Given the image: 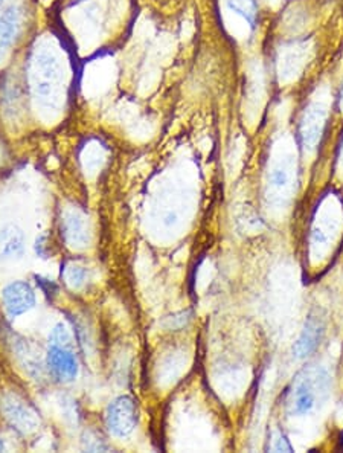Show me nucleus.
Masks as SVG:
<instances>
[{
    "instance_id": "9b49d317",
    "label": "nucleus",
    "mask_w": 343,
    "mask_h": 453,
    "mask_svg": "<svg viewBox=\"0 0 343 453\" xmlns=\"http://www.w3.org/2000/svg\"><path fill=\"white\" fill-rule=\"evenodd\" d=\"M66 235L72 243H77V246H85L87 240V232L85 229V224H82V220L77 217V215H69L67 217Z\"/></svg>"
},
{
    "instance_id": "6e6552de",
    "label": "nucleus",
    "mask_w": 343,
    "mask_h": 453,
    "mask_svg": "<svg viewBox=\"0 0 343 453\" xmlns=\"http://www.w3.org/2000/svg\"><path fill=\"white\" fill-rule=\"evenodd\" d=\"M23 11L20 6H9L6 11L0 16V63L5 60L9 49L14 45L17 36L22 29Z\"/></svg>"
},
{
    "instance_id": "20e7f679",
    "label": "nucleus",
    "mask_w": 343,
    "mask_h": 453,
    "mask_svg": "<svg viewBox=\"0 0 343 453\" xmlns=\"http://www.w3.org/2000/svg\"><path fill=\"white\" fill-rule=\"evenodd\" d=\"M46 365L50 374L60 382H72L78 376V362L75 354L66 346L49 345Z\"/></svg>"
},
{
    "instance_id": "1a4fd4ad",
    "label": "nucleus",
    "mask_w": 343,
    "mask_h": 453,
    "mask_svg": "<svg viewBox=\"0 0 343 453\" xmlns=\"http://www.w3.org/2000/svg\"><path fill=\"white\" fill-rule=\"evenodd\" d=\"M25 234L16 224H6L0 229V258H22L25 253Z\"/></svg>"
},
{
    "instance_id": "7ed1b4c3",
    "label": "nucleus",
    "mask_w": 343,
    "mask_h": 453,
    "mask_svg": "<svg viewBox=\"0 0 343 453\" xmlns=\"http://www.w3.org/2000/svg\"><path fill=\"white\" fill-rule=\"evenodd\" d=\"M2 301L8 316L17 317L36 305V292L28 283L14 281L4 287Z\"/></svg>"
},
{
    "instance_id": "f03ea898",
    "label": "nucleus",
    "mask_w": 343,
    "mask_h": 453,
    "mask_svg": "<svg viewBox=\"0 0 343 453\" xmlns=\"http://www.w3.org/2000/svg\"><path fill=\"white\" fill-rule=\"evenodd\" d=\"M138 425V408L129 395L114 398L106 412V426L113 437L126 438Z\"/></svg>"
},
{
    "instance_id": "a211bd4d",
    "label": "nucleus",
    "mask_w": 343,
    "mask_h": 453,
    "mask_svg": "<svg viewBox=\"0 0 343 453\" xmlns=\"http://www.w3.org/2000/svg\"><path fill=\"white\" fill-rule=\"evenodd\" d=\"M342 98H343V87H342Z\"/></svg>"
},
{
    "instance_id": "6ab92c4d",
    "label": "nucleus",
    "mask_w": 343,
    "mask_h": 453,
    "mask_svg": "<svg viewBox=\"0 0 343 453\" xmlns=\"http://www.w3.org/2000/svg\"><path fill=\"white\" fill-rule=\"evenodd\" d=\"M78 2H82V0H78Z\"/></svg>"
},
{
    "instance_id": "2eb2a0df",
    "label": "nucleus",
    "mask_w": 343,
    "mask_h": 453,
    "mask_svg": "<svg viewBox=\"0 0 343 453\" xmlns=\"http://www.w3.org/2000/svg\"><path fill=\"white\" fill-rule=\"evenodd\" d=\"M273 449H275L276 452H293V446L290 444L288 438H287L284 434H279V435H278V440H276V442H275Z\"/></svg>"
},
{
    "instance_id": "dca6fc26",
    "label": "nucleus",
    "mask_w": 343,
    "mask_h": 453,
    "mask_svg": "<svg viewBox=\"0 0 343 453\" xmlns=\"http://www.w3.org/2000/svg\"><path fill=\"white\" fill-rule=\"evenodd\" d=\"M5 2H6V0H0V11H2V9H4V6H5Z\"/></svg>"
},
{
    "instance_id": "4468645a",
    "label": "nucleus",
    "mask_w": 343,
    "mask_h": 453,
    "mask_svg": "<svg viewBox=\"0 0 343 453\" xmlns=\"http://www.w3.org/2000/svg\"><path fill=\"white\" fill-rule=\"evenodd\" d=\"M270 182H272L273 187H284V185L288 182V176L285 170L276 168L270 174Z\"/></svg>"
},
{
    "instance_id": "423d86ee",
    "label": "nucleus",
    "mask_w": 343,
    "mask_h": 453,
    "mask_svg": "<svg viewBox=\"0 0 343 453\" xmlns=\"http://www.w3.org/2000/svg\"><path fill=\"white\" fill-rule=\"evenodd\" d=\"M9 425L20 432H31L38 425L36 412L16 395H5L0 403Z\"/></svg>"
},
{
    "instance_id": "0eeeda50",
    "label": "nucleus",
    "mask_w": 343,
    "mask_h": 453,
    "mask_svg": "<svg viewBox=\"0 0 343 453\" xmlns=\"http://www.w3.org/2000/svg\"><path fill=\"white\" fill-rule=\"evenodd\" d=\"M325 334V325L322 322V319L310 316L305 325L300 332L298 341L295 342L292 353L295 359H307L310 354H313L316 351V348L319 346L322 337Z\"/></svg>"
},
{
    "instance_id": "ddd939ff",
    "label": "nucleus",
    "mask_w": 343,
    "mask_h": 453,
    "mask_svg": "<svg viewBox=\"0 0 343 453\" xmlns=\"http://www.w3.org/2000/svg\"><path fill=\"white\" fill-rule=\"evenodd\" d=\"M86 276H87V273H86V269H82V267H77V266H74V267H70V269L67 271V283L72 285V287H75V288H78V287H81L82 284L86 283Z\"/></svg>"
},
{
    "instance_id": "f257e3e1",
    "label": "nucleus",
    "mask_w": 343,
    "mask_h": 453,
    "mask_svg": "<svg viewBox=\"0 0 343 453\" xmlns=\"http://www.w3.org/2000/svg\"><path fill=\"white\" fill-rule=\"evenodd\" d=\"M331 378L324 368H310L298 377L290 394V412L293 415H308L315 410L320 398L328 395Z\"/></svg>"
},
{
    "instance_id": "39448f33",
    "label": "nucleus",
    "mask_w": 343,
    "mask_h": 453,
    "mask_svg": "<svg viewBox=\"0 0 343 453\" xmlns=\"http://www.w3.org/2000/svg\"><path fill=\"white\" fill-rule=\"evenodd\" d=\"M327 121V110L322 104H310L305 111L304 116L300 119V141H303V146L308 150L315 148L317 146V142L322 138V133H324Z\"/></svg>"
},
{
    "instance_id": "f3484780",
    "label": "nucleus",
    "mask_w": 343,
    "mask_h": 453,
    "mask_svg": "<svg viewBox=\"0 0 343 453\" xmlns=\"http://www.w3.org/2000/svg\"><path fill=\"white\" fill-rule=\"evenodd\" d=\"M342 159H343V142H342Z\"/></svg>"
},
{
    "instance_id": "f8f14e48",
    "label": "nucleus",
    "mask_w": 343,
    "mask_h": 453,
    "mask_svg": "<svg viewBox=\"0 0 343 453\" xmlns=\"http://www.w3.org/2000/svg\"><path fill=\"white\" fill-rule=\"evenodd\" d=\"M49 344H50V345H58V346L70 348V345H72V337H70L69 329H67L63 324L55 325V328L52 329V333L49 334Z\"/></svg>"
},
{
    "instance_id": "9d476101",
    "label": "nucleus",
    "mask_w": 343,
    "mask_h": 453,
    "mask_svg": "<svg viewBox=\"0 0 343 453\" xmlns=\"http://www.w3.org/2000/svg\"><path fill=\"white\" fill-rule=\"evenodd\" d=\"M226 6L231 9L232 13L243 17L252 29L256 25V2L255 0H226Z\"/></svg>"
}]
</instances>
